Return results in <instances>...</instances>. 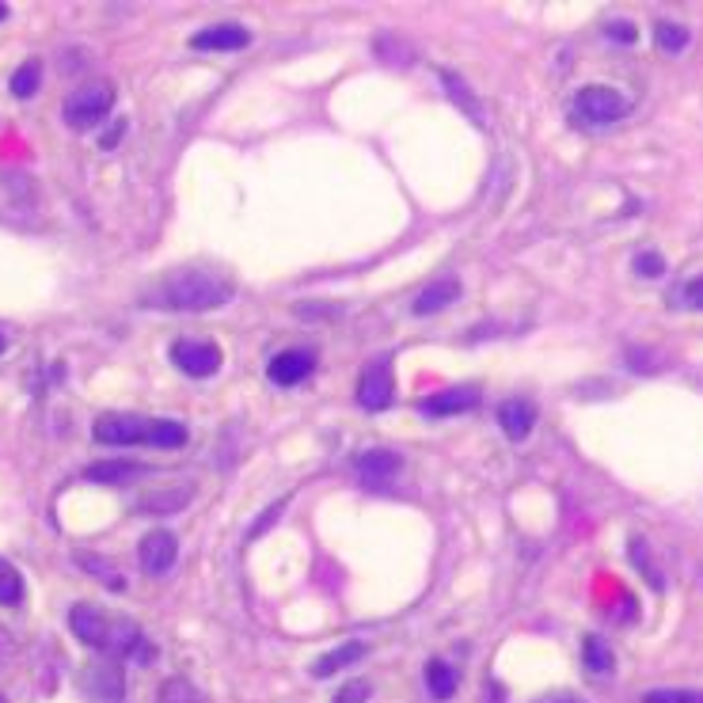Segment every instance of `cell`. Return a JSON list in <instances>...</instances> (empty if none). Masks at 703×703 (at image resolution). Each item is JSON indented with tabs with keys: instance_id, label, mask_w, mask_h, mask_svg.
<instances>
[{
	"instance_id": "22",
	"label": "cell",
	"mask_w": 703,
	"mask_h": 703,
	"mask_svg": "<svg viewBox=\"0 0 703 703\" xmlns=\"http://www.w3.org/2000/svg\"><path fill=\"white\" fill-rule=\"evenodd\" d=\"M654 38H658V46H662L665 54H681L684 46H688V31H684L681 23H669V19H662L654 27Z\"/></svg>"
},
{
	"instance_id": "21",
	"label": "cell",
	"mask_w": 703,
	"mask_h": 703,
	"mask_svg": "<svg viewBox=\"0 0 703 703\" xmlns=\"http://www.w3.org/2000/svg\"><path fill=\"white\" fill-rule=\"evenodd\" d=\"M582 654H586L589 673H612V665H616V658H612L608 643H605V639H597V635H589L586 646H582Z\"/></svg>"
},
{
	"instance_id": "31",
	"label": "cell",
	"mask_w": 703,
	"mask_h": 703,
	"mask_svg": "<svg viewBox=\"0 0 703 703\" xmlns=\"http://www.w3.org/2000/svg\"><path fill=\"white\" fill-rule=\"evenodd\" d=\"M4 346H8V342H4V335H0V354H4Z\"/></svg>"
},
{
	"instance_id": "1",
	"label": "cell",
	"mask_w": 703,
	"mask_h": 703,
	"mask_svg": "<svg viewBox=\"0 0 703 703\" xmlns=\"http://www.w3.org/2000/svg\"><path fill=\"white\" fill-rule=\"evenodd\" d=\"M69 627H73V635L84 646L103 650V654H111V658H133V662H149L152 658V646H149V639L141 635V627L130 624V620H122V616H111V612H103V608L73 605Z\"/></svg>"
},
{
	"instance_id": "11",
	"label": "cell",
	"mask_w": 703,
	"mask_h": 703,
	"mask_svg": "<svg viewBox=\"0 0 703 703\" xmlns=\"http://www.w3.org/2000/svg\"><path fill=\"white\" fill-rule=\"evenodd\" d=\"M475 403H479V388L475 384H456V388H445V392H434V396H426L418 407H422V415H464V411H472Z\"/></svg>"
},
{
	"instance_id": "2",
	"label": "cell",
	"mask_w": 703,
	"mask_h": 703,
	"mask_svg": "<svg viewBox=\"0 0 703 703\" xmlns=\"http://www.w3.org/2000/svg\"><path fill=\"white\" fill-rule=\"evenodd\" d=\"M236 297V285L221 278V274H206V270H179L168 274L164 282L152 289L145 304L164 308V312H209L221 308Z\"/></svg>"
},
{
	"instance_id": "13",
	"label": "cell",
	"mask_w": 703,
	"mask_h": 703,
	"mask_svg": "<svg viewBox=\"0 0 703 703\" xmlns=\"http://www.w3.org/2000/svg\"><path fill=\"white\" fill-rule=\"evenodd\" d=\"M498 426L506 430L510 441H525L532 434V426H536V407L529 399H506L498 407Z\"/></svg>"
},
{
	"instance_id": "16",
	"label": "cell",
	"mask_w": 703,
	"mask_h": 703,
	"mask_svg": "<svg viewBox=\"0 0 703 703\" xmlns=\"http://www.w3.org/2000/svg\"><path fill=\"white\" fill-rule=\"evenodd\" d=\"M441 84H445V92L453 95L456 107H460L464 114H472V122L479 126V130H483V126H487V118H483V111H479V103H475L472 88H468V84H464V80H460L456 73H441Z\"/></svg>"
},
{
	"instance_id": "20",
	"label": "cell",
	"mask_w": 703,
	"mask_h": 703,
	"mask_svg": "<svg viewBox=\"0 0 703 703\" xmlns=\"http://www.w3.org/2000/svg\"><path fill=\"white\" fill-rule=\"evenodd\" d=\"M23 601V574L8 559H0V605L12 608Z\"/></svg>"
},
{
	"instance_id": "15",
	"label": "cell",
	"mask_w": 703,
	"mask_h": 703,
	"mask_svg": "<svg viewBox=\"0 0 703 703\" xmlns=\"http://www.w3.org/2000/svg\"><path fill=\"white\" fill-rule=\"evenodd\" d=\"M358 658H365V643H342L335 646L331 654H323V658H316V665H312V677H335L339 669H346V665H354Z\"/></svg>"
},
{
	"instance_id": "28",
	"label": "cell",
	"mask_w": 703,
	"mask_h": 703,
	"mask_svg": "<svg viewBox=\"0 0 703 703\" xmlns=\"http://www.w3.org/2000/svg\"><path fill=\"white\" fill-rule=\"evenodd\" d=\"M684 301L692 304V308H700V312H703V274H700V278H692V282L684 285Z\"/></svg>"
},
{
	"instance_id": "29",
	"label": "cell",
	"mask_w": 703,
	"mask_h": 703,
	"mask_svg": "<svg viewBox=\"0 0 703 703\" xmlns=\"http://www.w3.org/2000/svg\"><path fill=\"white\" fill-rule=\"evenodd\" d=\"M536 703H582L574 692H551V696H540Z\"/></svg>"
},
{
	"instance_id": "5",
	"label": "cell",
	"mask_w": 703,
	"mask_h": 703,
	"mask_svg": "<svg viewBox=\"0 0 703 703\" xmlns=\"http://www.w3.org/2000/svg\"><path fill=\"white\" fill-rule=\"evenodd\" d=\"M627 111H631V99L620 88H608V84H589L574 95V118H582L589 126L620 122Z\"/></svg>"
},
{
	"instance_id": "12",
	"label": "cell",
	"mask_w": 703,
	"mask_h": 703,
	"mask_svg": "<svg viewBox=\"0 0 703 703\" xmlns=\"http://www.w3.org/2000/svg\"><path fill=\"white\" fill-rule=\"evenodd\" d=\"M247 42H251V31L244 23H213L190 38L194 50H244Z\"/></svg>"
},
{
	"instance_id": "26",
	"label": "cell",
	"mask_w": 703,
	"mask_h": 703,
	"mask_svg": "<svg viewBox=\"0 0 703 703\" xmlns=\"http://www.w3.org/2000/svg\"><path fill=\"white\" fill-rule=\"evenodd\" d=\"M369 692H373V688H369V681H350L346 688H339V692H335V703H365V700H369Z\"/></svg>"
},
{
	"instance_id": "23",
	"label": "cell",
	"mask_w": 703,
	"mask_h": 703,
	"mask_svg": "<svg viewBox=\"0 0 703 703\" xmlns=\"http://www.w3.org/2000/svg\"><path fill=\"white\" fill-rule=\"evenodd\" d=\"M643 703H703V692H696V688H654L643 696Z\"/></svg>"
},
{
	"instance_id": "8",
	"label": "cell",
	"mask_w": 703,
	"mask_h": 703,
	"mask_svg": "<svg viewBox=\"0 0 703 703\" xmlns=\"http://www.w3.org/2000/svg\"><path fill=\"white\" fill-rule=\"evenodd\" d=\"M396 399V377L388 369V361H373L365 365V373L358 380V403L365 411H384Z\"/></svg>"
},
{
	"instance_id": "17",
	"label": "cell",
	"mask_w": 703,
	"mask_h": 703,
	"mask_svg": "<svg viewBox=\"0 0 703 703\" xmlns=\"http://www.w3.org/2000/svg\"><path fill=\"white\" fill-rule=\"evenodd\" d=\"M133 475H141V464H133V460H103V464H92L84 479H92V483H126Z\"/></svg>"
},
{
	"instance_id": "10",
	"label": "cell",
	"mask_w": 703,
	"mask_h": 703,
	"mask_svg": "<svg viewBox=\"0 0 703 703\" xmlns=\"http://www.w3.org/2000/svg\"><path fill=\"white\" fill-rule=\"evenodd\" d=\"M312 369H316V354L312 350H282L278 358H270L266 377L274 380L278 388H293V384L312 377Z\"/></svg>"
},
{
	"instance_id": "27",
	"label": "cell",
	"mask_w": 703,
	"mask_h": 703,
	"mask_svg": "<svg viewBox=\"0 0 703 703\" xmlns=\"http://www.w3.org/2000/svg\"><path fill=\"white\" fill-rule=\"evenodd\" d=\"M608 38H612V42H624V46H631V42H635V23H608Z\"/></svg>"
},
{
	"instance_id": "6",
	"label": "cell",
	"mask_w": 703,
	"mask_h": 703,
	"mask_svg": "<svg viewBox=\"0 0 703 703\" xmlns=\"http://www.w3.org/2000/svg\"><path fill=\"white\" fill-rule=\"evenodd\" d=\"M171 361L187 377H213L221 369V346L206 339H179L171 346Z\"/></svg>"
},
{
	"instance_id": "3",
	"label": "cell",
	"mask_w": 703,
	"mask_h": 703,
	"mask_svg": "<svg viewBox=\"0 0 703 703\" xmlns=\"http://www.w3.org/2000/svg\"><path fill=\"white\" fill-rule=\"evenodd\" d=\"M95 441L103 445H152V449H183L187 426L175 418H145L130 411H107L95 418Z\"/></svg>"
},
{
	"instance_id": "25",
	"label": "cell",
	"mask_w": 703,
	"mask_h": 703,
	"mask_svg": "<svg viewBox=\"0 0 703 703\" xmlns=\"http://www.w3.org/2000/svg\"><path fill=\"white\" fill-rule=\"evenodd\" d=\"M80 567H88V570H92V574H103V578H107V586L118 589V593L126 589V578H122V574H118V570H114L111 563H103V559H92V555H80Z\"/></svg>"
},
{
	"instance_id": "18",
	"label": "cell",
	"mask_w": 703,
	"mask_h": 703,
	"mask_svg": "<svg viewBox=\"0 0 703 703\" xmlns=\"http://www.w3.org/2000/svg\"><path fill=\"white\" fill-rule=\"evenodd\" d=\"M426 688H430V696H437V700H453L456 673L445 662H430L426 665Z\"/></svg>"
},
{
	"instance_id": "7",
	"label": "cell",
	"mask_w": 703,
	"mask_h": 703,
	"mask_svg": "<svg viewBox=\"0 0 703 703\" xmlns=\"http://www.w3.org/2000/svg\"><path fill=\"white\" fill-rule=\"evenodd\" d=\"M137 559H141V570L152 574V578L168 574V570L175 567V559H179V540H175V532H168V529L145 532L141 544H137Z\"/></svg>"
},
{
	"instance_id": "14",
	"label": "cell",
	"mask_w": 703,
	"mask_h": 703,
	"mask_svg": "<svg viewBox=\"0 0 703 703\" xmlns=\"http://www.w3.org/2000/svg\"><path fill=\"white\" fill-rule=\"evenodd\" d=\"M456 297H460V282L456 278H437V282H430L418 293L411 308H415V316H434L441 308H449Z\"/></svg>"
},
{
	"instance_id": "30",
	"label": "cell",
	"mask_w": 703,
	"mask_h": 703,
	"mask_svg": "<svg viewBox=\"0 0 703 703\" xmlns=\"http://www.w3.org/2000/svg\"><path fill=\"white\" fill-rule=\"evenodd\" d=\"M4 16H8V8H4V4H0V19H4Z\"/></svg>"
},
{
	"instance_id": "4",
	"label": "cell",
	"mask_w": 703,
	"mask_h": 703,
	"mask_svg": "<svg viewBox=\"0 0 703 703\" xmlns=\"http://www.w3.org/2000/svg\"><path fill=\"white\" fill-rule=\"evenodd\" d=\"M114 107V88L107 80H92V84H84V88H76L69 99H65V122L73 126V130H92L99 126Z\"/></svg>"
},
{
	"instance_id": "24",
	"label": "cell",
	"mask_w": 703,
	"mask_h": 703,
	"mask_svg": "<svg viewBox=\"0 0 703 703\" xmlns=\"http://www.w3.org/2000/svg\"><path fill=\"white\" fill-rule=\"evenodd\" d=\"M631 266H635V274H639V278H662L665 274V259L658 255V251H639Z\"/></svg>"
},
{
	"instance_id": "19",
	"label": "cell",
	"mask_w": 703,
	"mask_h": 703,
	"mask_svg": "<svg viewBox=\"0 0 703 703\" xmlns=\"http://www.w3.org/2000/svg\"><path fill=\"white\" fill-rule=\"evenodd\" d=\"M38 84H42V65L38 61H23L16 73H12V80H8L12 95H19V99H31L38 92Z\"/></svg>"
},
{
	"instance_id": "9",
	"label": "cell",
	"mask_w": 703,
	"mask_h": 703,
	"mask_svg": "<svg viewBox=\"0 0 703 703\" xmlns=\"http://www.w3.org/2000/svg\"><path fill=\"white\" fill-rule=\"evenodd\" d=\"M354 468H358V479L369 491H384L399 475L403 460H399V453H392V449H365V453L354 460Z\"/></svg>"
},
{
	"instance_id": "32",
	"label": "cell",
	"mask_w": 703,
	"mask_h": 703,
	"mask_svg": "<svg viewBox=\"0 0 703 703\" xmlns=\"http://www.w3.org/2000/svg\"><path fill=\"white\" fill-rule=\"evenodd\" d=\"M0 703H4V696H0Z\"/></svg>"
}]
</instances>
